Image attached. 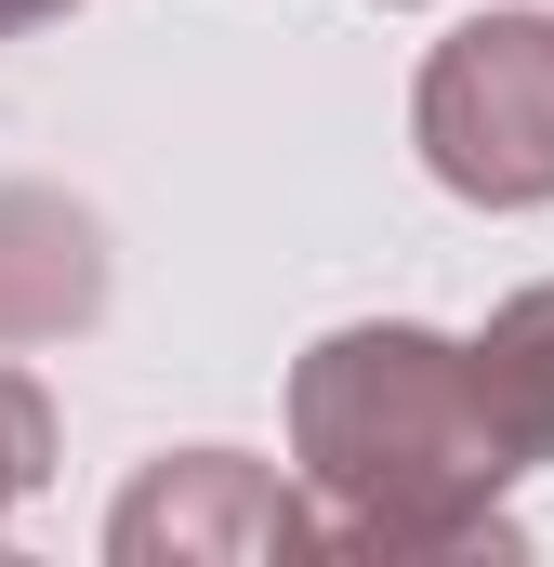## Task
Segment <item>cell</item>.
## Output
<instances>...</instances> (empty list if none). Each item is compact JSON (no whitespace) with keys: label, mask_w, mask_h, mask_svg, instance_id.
Returning <instances> with one entry per match:
<instances>
[{"label":"cell","mask_w":554,"mask_h":567,"mask_svg":"<svg viewBox=\"0 0 554 567\" xmlns=\"http://www.w3.org/2000/svg\"><path fill=\"white\" fill-rule=\"evenodd\" d=\"M290 462L330 555H515V449L475 396V357L422 317L330 330L290 370Z\"/></svg>","instance_id":"6da1fadb"},{"label":"cell","mask_w":554,"mask_h":567,"mask_svg":"<svg viewBox=\"0 0 554 567\" xmlns=\"http://www.w3.org/2000/svg\"><path fill=\"white\" fill-rule=\"evenodd\" d=\"M422 172L475 212H542L554 198V13H475L462 40H435L410 93Z\"/></svg>","instance_id":"7a4b0ae2"},{"label":"cell","mask_w":554,"mask_h":567,"mask_svg":"<svg viewBox=\"0 0 554 567\" xmlns=\"http://www.w3.org/2000/svg\"><path fill=\"white\" fill-rule=\"evenodd\" d=\"M290 542H317V515L277 488L265 462H238V449H172V462H145L133 502L106 515V555L120 567H212V555H290Z\"/></svg>","instance_id":"3957f363"},{"label":"cell","mask_w":554,"mask_h":567,"mask_svg":"<svg viewBox=\"0 0 554 567\" xmlns=\"http://www.w3.org/2000/svg\"><path fill=\"white\" fill-rule=\"evenodd\" d=\"M106 225L53 185H0V357L13 343H66L106 317Z\"/></svg>","instance_id":"277c9868"},{"label":"cell","mask_w":554,"mask_h":567,"mask_svg":"<svg viewBox=\"0 0 554 567\" xmlns=\"http://www.w3.org/2000/svg\"><path fill=\"white\" fill-rule=\"evenodd\" d=\"M462 357H475V396H489L502 449H515V475H542V462H554V278L515 290Z\"/></svg>","instance_id":"5b68a950"},{"label":"cell","mask_w":554,"mask_h":567,"mask_svg":"<svg viewBox=\"0 0 554 567\" xmlns=\"http://www.w3.org/2000/svg\"><path fill=\"white\" fill-rule=\"evenodd\" d=\"M40 475H53V396H40L27 370H0V528L27 515Z\"/></svg>","instance_id":"8992f818"},{"label":"cell","mask_w":554,"mask_h":567,"mask_svg":"<svg viewBox=\"0 0 554 567\" xmlns=\"http://www.w3.org/2000/svg\"><path fill=\"white\" fill-rule=\"evenodd\" d=\"M53 13H66V0H0V40H13V27H53Z\"/></svg>","instance_id":"52a82bcc"}]
</instances>
